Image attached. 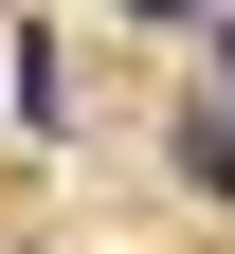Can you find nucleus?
I'll return each instance as SVG.
<instances>
[{
    "instance_id": "obj_1",
    "label": "nucleus",
    "mask_w": 235,
    "mask_h": 254,
    "mask_svg": "<svg viewBox=\"0 0 235 254\" xmlns=\"http://www.w3.org/2000/svg\"><path fill=\"white\" fill-rule=\"evenodd\" d=\"M181 182H217V200H235V91H199V109H181Z\"/></svg>"
},
{
    "instance_id": "obj_2",
    "label": "nucleus",
    "mask_w": 235,
    "mask_h": 254,
    "mask_svg": "<svg viewBox=\"0 0 235 254\" xmlns=\"http://www.w3.org/2000/svg\"><path fill=\"white\" fill-rule=\"evenodd\" d=\"M109 18H217V0H109Z\"/></svg>"
},
{
    "instance_id": "obj_3",
    "label": "nucleus",
    "mask_w": 235,
    "mask_h": 254,
    "mask_svg": "<svg viewBox=\"0 0 235 254\" xmlns=\"http://www.w3.org/2000/svg\"><path fill=\"white\" fill-rule=\"evenodd\" d=\"M199 37H217V91H235V18H199Z\"/></svg>"
}]
</instances>
